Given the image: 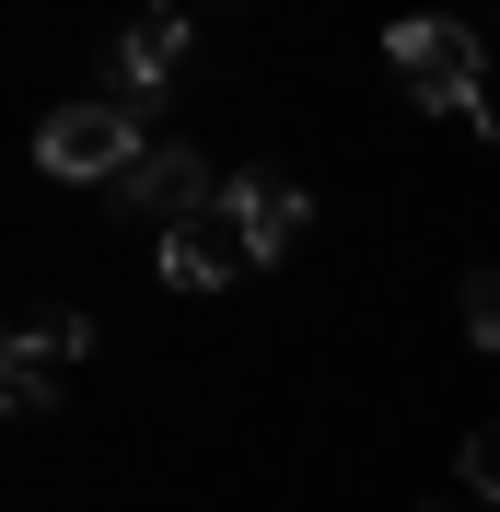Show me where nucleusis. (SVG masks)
Here are the masks:
<instances>
[{
  "label": "nucleus",
  "mask_w": 500,
  "mask_h": 512,
  "mask_svg": "<svg viewBox=\"0 0 500 512\" xmlns=\"http://www.w3.org/2000/svg\"><path fill=\"white\" fill-rule=\"evenodd\" d=\"M384 59H396V82L431 105V117L489 128V82H477V35H466V24H442V12H407V24H384Z\"/></svg>",
  "instance_id": "nucleus-1"
},
{
  "label": "nucleus",
  "mask_w": 500,
  "mask_h": 512,
  "mask_svg": "<svg viewBox=\"0 0 500 512\" xmlns=\"http://www.w3.org/2000/svg\"><path fill=\"white\" fill-rule=\"evenodd\" d=\"M175 70H187V24H175V12H152V24L117 35V82H128V94H163Z\"/></svg>",
  "instance_id": "nucleus-7"
},
{
  "label": "nucleus",
  "mask_w": 500,
  "mask_h": 512,
  "mask_svg": "<svg viewBox=\"0 0 500 512\" xmlns=\"http://www.w3.org/2000/svg\"><path fill=\"white\" fill-rule=\"evenodd\" d=\"M221 210H233V233L256 245V268H268V256H291V245H303V222H314V198L291 187V175H233V187H221Z\"/></svg>",
  "instance_id": "nucleus-6"
},
{
  "label": "nucleus",
  "mask_w": 500,
  "mask_h": 512,
  "mask_svg": "<svg viewBox=\"0 0 500 512\" xmlns=\"http://www.w3.org/2000/svg\"><path fill=\"white\" fill-rule=\"evenodd\" d=\"M221 187H233V175H210L187 140H152V152L117 175V198L140 210V222H198V210H221Z\"/></svg>",
  "instance_id": "nucleus-3"
},
{
  "label": "nucleus",
  "mask_w": 500,
  "mask_h": 512,
  "mask_svg": "<svg viewBox=\"0 0 500 512\" xmlns=\"http://www.w3.org/2000/svg\"><path fill=\"white\" fill-rule=\"evenodd\" d=\"M140 152H152V128L128 117V105H59V117L35 128V163H47L59 187H117Z\"/></svg>",
  "instance_id": "nucleus-2"
},
{
  "label": "nucleus",
  "mask_w": 500,
  "mask_h": 512,
  "mask_svg": "<svg viewBox=\"0 0 500 512\" xmlns=\"http://www.w3.org/2000/svg\"><path fill=\"white\" fill-rule=\"evenodd\" d=\"M163 280H175V291H221V280H233V268H256V245H245V233H233V210H198V222H163Z\"/></svg>",
  "instance_id": "nucleus-5"
},
{
  "label": "nucleus",
  "mask_w": 500,
  "mask_h": 512,
  "mask_svg": "<svg viewBox=\"0 0 500 512\" xmlns=\"http://www.w3.org/2000/svg\"><path fill=\"white\" fill-rule=\"evenodd\" d=\"M94 350V315H70V303H47V315L12 326V361H0V384H12V408H47L59 396V373Z\"/></svg>",
  "instance_id": "nucleus-4"
},
{
  "label": "nucleus",
  "mask_w": 500,
  "mask_h": 512,
  "mask_svg": "<svg viewBox=\"0 0 500 512\" xmlns=\"http://www.w3.org/2000/svg\"><path fill=\"white\" fill-rule=\"evenodd\" d=\"M466 489H477V501H500V419H477V431H466Z\"/></svg>",
  "instance_id": "nucleus-9"
},
{
  "label": "nucleus",
  "mask_w": 500,
  "mask_h": 512,
  "mask_svg": "<svg viewBox=\"0 0 500 512\" xmlns=\"http://www.w3.org/2000/svg\"><path fill=\"white\" fill-rule=\"evenodd\" d=\"M466 338H477V350H500V268H477V280H466Z\"/></svg>",
  "instance_id": "nucleus-8"
}]
</instances>
